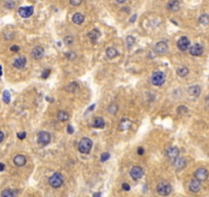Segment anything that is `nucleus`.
<instances>
[{"label":"nucleus","instance_id":"1","mask_svg":"<svg viewBox=\"0 0 209 197\" xmlns=\"http://www.w3.org/2000/svg\"><path fill=\"white\" fill-rule=\"evenodd\" d=\"M157 192L161 196H167L171 193L172 191V188H171V185L169 184L167 181H161L157 185Z\"/></svg>","mask_w":209,"mask_h":197},{"label":"nucleus","instance_id":"2","mask_svg":"<svg viewBox=\"0 0 209 197\" xmlns=\"http://www.w3.org/2000/svg\"><path fill=\"white\" fill-rule=\"evenodd\" d=\"M92 148V141L88 138H83L78 144V150L82 154H88Z\"/></svg>","mask_w":209,"mask_h":197},{"label":"nucleus","instance_id":"3","mask_svg":"<svg viewBox=\"0 0 209 197\" xmlns=\"http://www.w3.org/2000/svg\"><path fill=\"white\" fill-rule=\"evenodd\" d=\"M165 80H166L165 74L162 71H155L152 74V77H151L152 84L156 85V86H161L165 82Z\"/></svg>","mask_w":209,"mask_h":197},{"label":"nucleus","instance_id":"4","mask_svg":"<svg viewBox=\"0 0 209 197\" xmlns=\"http://www.w3.org/2000/svg\"><path fill=\"white\" fill-rule=\"evenodd\" d=\"M48 183L52 188H60L64 183V178L62 177L60 172H56L49 178Z\"/></svg>","mask_w":209,"mask_h":197},{"label":"nucleus","instance_id":"5","mask_svg":"<svg viewBox=\"0 0 209 197\" xmlns=\"http://www.w3.org/2000/svg\"><path fill=\"white\" fill-rule=\"evenodd\" d=\"M50 135L47 131H40L37 137V143L40 147H44L50 143Z\"/></svg>","mask_w":209,"mask_h":197},{"label":"nucleus","instance_id":"6","mask_svg":"<svg viewBox=\"0 0 209 197\" xmlns=\"http://www.w3.org/2000/svg\"><path fill=\"white\" fill-rule=\"evenodd\" d=\"M154 50H155V52L157 54L162 56V54H165L167 52L168 45H167V43H166L165 41H159L158 43L155 45V47H154Z\"/></svg>","mask_w":209,"mask_h":197},{"label":"nucleus","instance_id":"7","mask_svg":"<svg viewBox=\"0 0 209 197\" xmlns=\"http://www.w3.org/2000/svg\"><path fill=\"white\" fill-rule=\"evenodd\" d=\"M190 45H191V41L189 40L188 37L186 36H181V38L177 41V47L179 49H181V51H185L187 49L190 48Z\"/></svg>","mask_w":209,"mask_h":197},{"label":"nucleus","instance_id":"8","mask_svg":"<svg viewBox=\"0 0 209 197\" xmlns=\"http://www.w3.org/2000/svg\"><path fill=\"white\" fill-rule=\"evenodd\" d=\"M34 13V7L33 6H23V7L19 8V15L24 19L30 18L31 15Z\"/></svg>","mask_w":209,"mask_h":197},{"label":"nucleus","instance_id":"9","mask_svg":"<svg viewBox=\"0 0 209 197\" xmlns=\"http://www.w3.org/2000/svg\"><path fill=\"white\" fill-rule=\"evenodd\" d=\"M208 174H209L208 170L206 168H204V167H201V168H198L195 172L194 176H195V179H197L200 182H203V181H205L208 178Z\"/></svg>","mask_w":209,"mask_h":197},{"label":"nucleus","instance_id":"10","mask_svg":"<svg viewBox=\"0 0 209 197\" xmlns=\"http://www.w3.org/2000/svg\"><path fill=\"white\" fill-rule=\"evenodd\" d=\"M130 176L133 180H140L144 176V169L140 166H133L130 170Z\"/></svg>","mask_w":209,"mask_h":197},{"label":"nucleus","instance_id":"11","mask_svg":"<svg viewBox=\"0 0 209 197\" xmlns=\"http://www.w3.org/2000/svg\"><path fill=\"white\" fill-rule=\"evenodd\" d=\"M31 56H32V58L35 60L41 59V58L44 56L43 47H42V46H35V47L32 49V51H31Z\"/></svg>","mask_w":209,"mask_h":197},{"label":"nucleus","instance_id":"12","mask_svg":"<svg viewBox=\"0 0 209 197\" xmlns=\"http://www.w3.org/2000/svg\"><path fill=\"white\" fill-rule=\"evenodd\" d=\"M166 155H167V157H168L170 160L174 161V160L179 156V149L176 148V147H170V148L167 150V152H166Z\"/></svg>","mask_w":209,"mask_h":197},{"label":"nucleus","instance_id":"13","mask_svg":"<svg viewBox=\"0 0 209 197\" xmlns=\"http://www.w3.org/2000/svg\"><path fill=\"white\" fill-rule=\"evenodd\" d=\"M203 50H204L203 46H202L201 44L197 43V44H194L193 46H191V48H190V54L194 56H199L203 54Z\"/></svg>","mask_w":209,"mask_h":197},{"label":"nucleus","instance_id":"14","mask_svg":"<svg viewBox=\"0 0 209 197\" xmlns=\"http://www.w3.org/2000/svg\"><path fill=\"white\" fill-rule=\"evenodd\" d=\"M26 64H27V59L25 56H18L13 61V67L17 69H23V68H25Z\"/></svg>","mask_w":209,"mask_h":197},{"label":"nucleus","instance_id":"15","mask_svg":"<svg viewBox=\"0 0 209 197\" xmlns=\"http://www.w3.org/2000/svg\"><path fill=\"white\" fill-rule=\"evenodd\" d=\"M181 8V2L179 0H169L167 3V9L170 11H177Z\"/></svg>","mask_w":209,"mask_h":197},{"label":"nucleus","instance_id":"16","mask_svg":"<svg viewBox=\"0 0 209 197\" xmlns=\"http://www.w3.org/2000/svg\"><path fill=\"white\" fill-rule=\"evenodd\" d=\"M189 188L192 192H194V193L199 192L200 189H201V182L198 181L197 179L192 180L191 183H190V185H189Z\"/></svg>","mask_w":209,"mask_h":197},{"label":"nucleus","instance_id":"17","mask_svg":"<svg viewBox=\"0 0 209 197\" xmlns=\"http://www.w3.org/2000/svg\"><path fill=\"white\" fill-rule=\"evenodd\" d=\"M173 165L175 166V168L177 170H181V169L185 168L187 166V161L186 159L183 158V157H177L173 161Z\"/></svg>","mask_w":209,"mask_h":197},{"label":"nucleus","instance_id":"18","mask_svg":"<svg viewBox=\"0 0 209 197\" xmlns=\"http://www.w3.org/2000/svg\"><path fill=\"white\" fill-rule=\"evenodd\" d=\"M188 92H189V95L191 97H194L197 98L199 97L200 94H201V87L199 85H193V86H190L188 88Z\"/></svg>","mask_w":209,"mask_h":197},{"label":"nucleus","instance_id":"19","mask_svg":"<svg viewBox=\"0 0 209 197\" xmlns=\"http://www.w3.org/2000/svg\"><path fill=\"white\" fill-rule=\"evenodd\" d=\"M26 162H27V159H26V157L24 156V155H22V154H19V155L15 156V158H13V163H15L17 166H24L26 164Z\"/></svg>","mask_w":209,"mask_h":197},{"label":"nucleus","instance_id":"20","mask_svg":"<svg viewBox=\"0 0 209 197\" xmlns=\"http://www.w3.org/2000/svg\"><path fill=\"white\" fill-rule=\"evenodd\" d=\"M72 21H73V23L76 24V25H81V24L84 22V15L80 13H74V15H73Z\"/></svg>","mask_w":209,"mask_h":197},{"label":"nucleus","instance_id":"21","mask_svg":"<svg viewBox=\"0 0 209 197\" xmlns=\"http://www.w3.org/2000/svg\"><path fill=\"white\" fill-rule=\"evenodd\" d=\"M92 126L95 128H104V121L103 118L101 117H97L93 120V124H92Z\"/></svg>","mask_w":209,"mask_h":197},{"label":"nucleus","instance_id":"22","mask_svg":"<svg viewBox=\"0 0 209 197\" xmlns=\"http://www.w3.org/2000/svg\"><path fill=\"white\" fill-rule=\"evenodd\" d=\"M101 36V33H100V31L97 30V29H93L92 31H90L89 33H88V37H89V39L91 41H97V38Z\"/></svg>","mask_w":209,"mask_h":197},{"label":"nucleus","instance_id":"23","mask_svg":"<svg viewBox=\"0 0 209 197\" xmlns=\"http://www.w3.org/2000/svg\"><path fill=\"white\" fill-rule=\"evenodd\" d=\"M131 126V122H130V120H128V119H123L121 122H120V125H119V129L120 131H127L128 128Z\"/></svg>","mask_w":209,"mask_h":197},{"label":"nucleus","instance_id":"24","mask_svg":"<svg viewBox=\"0 0 209 197\" xmlns=\"http://www.w3.org/2000/svg\"><path fill=\"white\" fill-rule=\"evenodd\" d=\"M106 54H107V56L109 59H115L118 56V51L115 47H109L106 51Z\"/></svg>","mask_w":209,"mask_h":197},{"label":"nucleus","instance_id":"25","mask_svg":"<svg viewBox=\"0 0 209 197\" xmlns=\"http://www.w3.org/2000/svg\"><path fill=\"white\" fill-rule=\"evenodd\" d=\"M58 119L60 121H62V122H65V121H67L69 119V114L66 111H60L58 113Z\"/></svg>","mask_w":209,"mask_h":197},{"label":"nucleus","instance_id":"26","mask_svg":"<svg viewBox=\"0 0 209 197\" xmlns=\"http://www.w3.org/2000/svg\"><path fill=\"white\" fill-rule=\"evenodd\" d=\"M176 73L179 77H186L189 74V69L187 67H179V69L176 70Z\"/></svg>","mask_w":209,"mask_h":197},{"label":"nucleus","instance_id":"27","mask_svg":"<svg viewBox=\"0 0 209 197\" xmlns=\"http://www.w3.org/2000/svg\"><path fill=\"white\" fill-rule=\"evenodd\" d=\"M118 109H119V108H118V105L116 103H111L109 108H108V111H109V113H111L112 115H115V114L117 113Z\"/></svg>","mask_w":209,"mask_h":197},{"label":"nucleus","instance_id":"28","mask_svg":"<svg viewBox=\"0 0 209 197\" xmlns=\"http://www.w3.org/2000/svg\"><path fill=\"white\" fill-rule=\"evenodd\" d=\"M135 44V38L133 36H127L126 37V46H127V48H131L133 45Z\"/></svg>","mask_w":209,"mask_h":197},{"label":"nucleus","instance_id":"29","mask_svg":"<svg viewBox=\"0 0 209 197\" xmlns=\"http://www.w3.org/2000/svg\"><path fill=\"white\" fill-rule=\"evenodd\" d=\"M1 197H15V193L11 189H5L1 193Z\"/></svg>","mask_w":209,"mask_h":197},{"label":"nucleus","instance_id":"30","mask_svg":"<svg viewBox=\"0 0 209 197\" xmlns=\"http://www.w3.org/2000/svg\"><path fill=\"white\" fill-rule=\"evenodd\" d=\"M199 23L202 25H208L209 24V15H202L199 18Z\"/></svg>","mask_w":209,"mask_h":197},{"label":"nucleus","instance_id":"31","mask_svg":"<svg viewBox=\"0 0 209 197\" xmlns=\"http://www.w3.org/2000/svg\"><path fill=\"white\" fill-rule=\"evenodd\" d=\"M2 99H3V102H4L5 104H9L10 103V92H8V90H4V92H3Z\"/></svg>","mask_w":209,"mask_h":197},{"label":"nucleus","instance_id":"32","mask_svg":"<svg viewBox=\"0 0 209 197\" xmlns=\"http://www.w3.org/2000/svg\"><path fill=\"white\" fill-rule=\"evenodd\" d=\"M78 87H79V85H78L77 82H72L71 84L67 86V90H68V92H74L75 90H77Z\"/></svg>","mask_w":209,"mask_h":197},{"label":"nucleus","instance_id":"33","mask_svg":"<svg viewBox=\"0 0 209 197\" xmlns=\"http://www.w3.org/2000/svg\"><path fill=\"white\" fill-rule=\"evenodd\" d=\"M4 6H5V8H7V9H13V8H15V2L13 1V0H6Z\"/></svg>","mask_w":209,"mask_h":197},{"label":"nucleus","instance_id":"34","mask_svg":"<svg viewBox=\"0 0 209 197\" xmlns=\"http://www.w3.org/2000/svg\"><path fill=\"white\" fill-rule=\"evenodd\" d=\"M177 113H179V115H184V114H186V113H188V108L186 107V106H179V108H177Z\"/></svg>","mask_w":209,"mask_h":197},{"label":"nucleus","instance_id":"35","mask_svg":"<svg viewBox=\"0 0 209 197\" xmlns=\"http://www.w3.org/2000/svg\"><path fill=\"white\" fill-rule=\"evenodd\" d=\"M66 58L70 61H73V60L76 59V54L74 51H70V52H67L66 54Z\"/></svg>","mask_w":209,"mask_h":197},{"label":"nucleus","instance_id":"36","mask_svg":"<svg viewBox=\"0 0 209 197\" xmlns=\"http://www.w3.org/2000/svg\"><path fill=\"white\" fill-rule=\"evenodd\" d=\"M64 42L67 45H71V44H73V37L72 36H67V37H65Z\"/></svg>","mask_w":209,"mask_h":197},{"label":"nucleus","instance_id":"37","mask_svg":"<svg viewBox=\"0 0 209 197\" xmlns=\"http://www.w3.org/2000/svg\"><path fill=\"white\" fill-rule=\"evenodd\" d=\"M109 158H110V153H103L102 156H101V161L102 162L107 161Z\"/></svg>","mask_w":209,"mask_h":197},{"label":"nucleus","instance_id":"38","mask_svg":"<svg viewBox=\"0 0 209 197\" xmlns=\"http://www.w3.org/2000/svg\"><path fill=\"white\" fill-rule=\"evenodd\" d=\"M70 3L73 6H78L82 3V0H70Z\"/></svg>","mask_w":209,"mask_h":197},{"label":"nucleus","instance_id":"39","mask_svg":"<svg viewBox=\"0 0 209 197\" xmlns=\"http://www.w3.org/2000/svg\"><path fill=\"white\" fill-rule=\"evenodd\" d=\"M49 74H50V70H45V71H43V73H42V78H43V79H46V78L49 76Z\"/></svg>","mask_w":209,"mask_h":197},{"label":"nucleus","instance_id":"40","mask_svg":"<svg viewBox=\"0 0 209 197\" xmlns=\"http://www.w3.org/2000/svg\"><path fill=\"white\" fill-rule=\"evenodd\" d=\"M17 136H18V138L20 139V140H24V139L26 138V133L25 131H23V133H19Z\"/></svg>","mask_w":209,"mask_h":197},{"label":"nucleus","instance_id":"41","mask_svg":"<svg viewBox=\"0 0 209 197\" xmlns=\"http://www.w3.org/2000/svg\"><path fill=\"white\" fill-rule=\"evenodd\" d=\"M10 50L15 51V52H18V51L20 50V47H19L18 45H13L11 47H10Z\"/></svg>","mask_w":209,"mask_h":197},{"label":"nucleus","instance_id":"42","mask_svg":"<svg viewBox=\"0 0 209 197\" xmlns=\"http://www.w3.org/2000/svg\"><path fill=\"white\" fill-rule=\"evenodd\" d=\"M122 189L125 190V191H129V190H130V186L128 184H126V183H124V184L122 185Z\"/></svg>","mask_w":209,"mask_h":197},{"label":"nucleus","instance_id":"43","mask_svg":"<svg viewBox=\"0 0 209 197\" xmlns=\"http://www.w3.org/2000/svg\"><path fill=\"white\" fill-rule=\"evenodd\" d=\"M67 131H68V133H69L70 135H71V133H74V128L72 127L71 125H68V127H67Z\"/></svg>","mask_w":209,"mask_h":197},{"label":"nucleus","instance_id":"44","mask_svg":"<svg viewBox=\"0 0 209 197\" xmlns=\"http://www.w3.org/2000/svg\"><path fill=\"white\" fill-rule=\"evenodd\" d=\"M144 152H145V151H144L143 147H140V148H138V155H140V156H142V155L144 154Z\"/></svg>","mask_w":209,"mask_h":197},{"label":"nucleus","instance_id":"45","mask_svg":"<svg viewBox=\"0 0 209 197\" xmlns=\"http://www.w3.org/2000/svg\"><path fill=\"white\" fill-rule=\"evenodd\" d=\"M135 19H136V15H133L132 17L130 18V20H129V23H134Z\"/></svg>","mask_w":209,"mask_h":197},{"label":"nucleus","instance_id":"46","mask_svg":"<svg viewBox=\"0 0 209 197\" xmlns=\"http://www.w3.org/2000/svg\"><path fill=\"white\" fill-rule=\"evenodd\" d=\"M3 139H4V133L2 131H0V143L3 141Z\"/></svg>","mask_w":209,"mask_h":197},{"label":"nucleus","instance_id":"47","mask_svg":"<svg viewBox=\"0 0 209 197\" xmlns=\"http://www.w3.org/2000/svg\"><path fill=\"white\" fill-rule=\"evenodd\" d=\"M4 163H0V172H3L4 170Z\"/></svg>","mask_w":209,"mask_h":197},{"label":"nucleus","instance_id":"48","mask_svg":"<svg viewBox=\"0 0 209 197\" xmlns=\"http://www.w3.org/2000/svg\"><path fill=\"white\" fill-rule=\"evenodd\" d=\"M205 105H206V107L209 108V97L206 98V100H205Z\"/></svg>","mask_w":209,"mask_h":197},{"label":"nucleus","instance_id":"49","mask_svg":"<svg viewBox=\"0 0 209 197\" xmlns=\"http://www.w3.org/2000/svg\"><path fill=\"white\" fill-rule=\"evenodd\" d=\"M102 196V193L101 192H97V193H95V194H93V197H101Z\"/></svg>","mask_w":209,"mask_h":197},{"label":"nucleus","instance_id":"50","mask_svg":"<svg viewBox=\"0 0 209 197\" xmlns=\"http://www.w3.org/2000/svg\"><path fill=\"white\" fill-rule=\"evenodd\" d=\"M123 10H124V11H126V13H129V11H130V9L128 7H124V8H123Z\"/></svg>","mask_w":209,"mask_h":197},{"label":"nucleus","instance_id":"51","mask_svg":"<svg viewBox=\"0 0 209 197\" xmlns=\"http://www.w3.org/2000/svg\"><path fill=\"white\" fill-rule=\"evenodd\" d=\"M116 1H117L118 3H124L126 0H116Z\"/></svg>","mask_w":209,"mask_h":197},{"label":"nucleus","instance_id":"52","mask_svg":"<svg viewBox=\"0 0 209 197\" xmlns=\"http://www.w3.org/2000/svg\"><path fill=\"white\" fill-rule=\"evenodd\" d=\"M95 104H93V105H91V106H90V108H89V111L93 110V108H95Z\"/></svg>","mask_w":209,"mask_h":197},{"label":"nucleus","instance_id":"53","mask_svg":"<svg viewBox=\"0 0 209 197\" xmlns=\"http://www.w3.org/2000/svg\"><path fill=\"white\" fill-rule=\"evenodd\" d=\"M0 76H2V70H0Z\"/></svg>","mask_w":209,"mask_h":197},{"label":"nucleus","instance_id":"54","mask_svg":"<svg viewBox=\"0 0 209 197\" xmlns=\"http://www.w3.org/2000/svg\"><path fill=\"white\" fill-rule=\"evenodd\" d=\"M0 70H2V67H1V66H0Z\"/></svg>","mask_w":209,"mask_h":197}]
</instances>
